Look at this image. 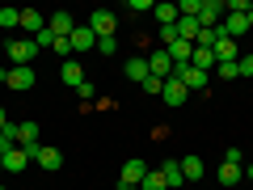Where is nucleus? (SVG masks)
Returning <instances> with one entry per match:
<instances>
[{
	"instance_id": "16",
	"label": "nucleus",
	"mask_w": 253,
	"mask_h": 190,
	"mask_svg": "<svg viewBox=\"0 0 253 190\" xmlns=\"http://www.w3.org/2000/svg\"><path fill=\"white\" fill-rule=\"evenodd\" d=\"M161 178H165V190H181V182H186L177 161H165V165H161Z\"/></svg>"
},
{
	"instance_id": "20",
	"label": "nucleus",
	"mask_w": 253,
	"mask_h": 190,
	"mask_svg": "<svg viewBox=\"0 0 253 190\" xmlns=\"http://www.w3.org/2000/svg\"><path fill=\"white\" fill-rule=\"evenodd\" d=\"M126 76H131V81H139V85H144L148 76H152V72H148V59H126Z\"/></svg>"
},
{
	"instance_id": "4",
	"label": "nucleus",
	"mask_w": 253,
	"mask_h": 190,
	"mask_svg": "<svg viewBox=\"0 0 253 190\" xmlns=\"http://www.w3.org/2000/svg\"><path fill=\"white\" fill-rule=\"evenodd\" d=\"M148 72H152L156 81H169V76H173V59H169V51H165V47L148 55Z\"/></svg>"
},
{
	"instance_id": "25",
	"label": "nucleus",
	"mask_w": 253,
	"mask_h": 190,
	"mask_svg": "<svg viewBox=\"0 0 253 190\" xmlns=\"http://www.w3.org/2000/svg\"><path fill=\"white\" fill-rule=\"evenodd\" d=\"M219 182H228V186H236V182H241V165H219Z\"/></svg>"
},
{
	"instance_id": "12",
	"label": "nucleus",
	"mask_w": 253,
	"mask_h": 190,
	"mask_svg": "<svg viewBox=\"0 0 253 190\" xmlns=\"http://www.w3.org/2000/svg\"><path fill=\"white\" fill-rule=\"evenodd\" d=\"M219 30H224L228 38H241L245 30H249V17H245V13H224V26Z\"/></svg>"
},
{
	"instance_id": "5",
	"label": "nucleus",
	"mask_w": 253,
	"mask_h": 190,
	"mask_svg": "<svg viewBox=\"0 0 253 190\" xmlns=\"http://www.w3.org/2000/svg\"><path fill=\"white\" fill-rule=\"evenodd\" d=\"M144 178H148V165L139 161V156H131V161L123 165V182H118V186H131V190H135Z\"/></svg>"
},
{
	"instance_id": "28",
	"label": "nucleus",
	"mask_w": 253,
	"mask_h": 190,
	"mask_svg": "<svg viewBox=\"0 0 253 190\" xmlns=\"http://www.w3.org/2000/svg\"><path fill=\"white\" fill-rule=\"evenodd\" d=\"M161 43H165V47L177 43V26H161Z\"/></svg>"
},
{
	"instance_id": "18",
	"label": "nucleus",
	"mask_w": 253,
	"mask_h": 190,
	"mask_svg": "<svg viewBox=\"0 0 253 190\" xmlns=\"http://www.w3.org/2000/svg\"><path fill=\"white\" fill-rule=\"evenodd\" d=\"M181 165V178H186V182H199L203 178V161H199V156H186V161H177Z\"/></svg>"
},
{
	"instance_id": "6",
	"label": "nucleus",
	"mask_w": 253,
	"mask_h": 190,
	"mask_svg": "<svg viewBox=\"0 0 253 190\" xmlns=\"http://www.w3.org/2000/svg\"><path fill=\"white\" fill-rule=\"evenodd\" d=\"M26 165H30V152H26V148H17V144L0 156V169H4V173H21Z\"/></svg>"
},
{
	"instance_id": "34",
	"label": "nucleus",
	"mask_w": 253,
	"mask_h": 190,
	"mask_svg": "<svg viewBox=\"0 0 253 190\" xmlns=\"http://www.w3.org/2000/svg\"><path fill=\"white\" fill-rule=\"evenodd\" d=\"M9 148H13V140H9V136H4V131H0V156L9 152Z\"/></svg>"
},
{
	"instance_id": "11",
	"label": "nucleus",
	"mask_w": 253,
	"mask_h": 190,
	"mask_svg": "<svg viewBox=\"0 0 253 190\" xmlns=\"http://www.w3.org/2000/svg\"><path fill=\"white\" fill-rule=\"evenodd\" d=\"M9 89H17V93H26L30 85H34V68H9Z\"/></svg>"
},
{
	"instance_id": "8",
	"label": "nucleus",
	"mask_w": 253,
	"mask_h": 190,
	"mask_svg": "<svg viewBox=\"0 0 253 190\" xmlns=\"http://www.w3.org/2000/svg\"><path fill=\"white\" fill-rule=\"evenodd\" d=\"M224 0H203V9H199V26H219L224 21Z\"/></svg>"
},
{
	"instance_id": "21",
	"label": "nucleus",
	"mask_w": 253,
	"mask_h": 190,
	"mask_svg": "<svg viewBox=\"0 0 253 190\" xmlns=\"http://www.w3.org/2000/svg\"><path fill=\"white\" fill-rule=\"evenodd\" d=\"M152 13L161 17V26H177V17H181L177 4H152Z\"/></svg>"
},
{
	"instance_id": "39",
	"label": "nucleus",
	"mask_w": 253,
	"mask_h": 190,
	"mask_svg": "<svg viewBox=\"0 0 253 190\" xmlns=\"http://www.w3.org/2000/svg\"><path fill=\"white\" fill-rule=\"evenodd\" d=\"M0 190H4V186H0Z\"/></svg>"
},
{
	"instance_id": "10",
	"label": "nucleus",
	"mask_w": 253,
	"mask_h": 190,
	"mask_svg": "<svg viewBox=\"0 0 253 190\" xmlns=\"http://www.w3.org/2000/svg\"><path fill=\"white\" fill-rule=\"evenodd\" d=\"M46 26H51L55 38H72L76 21H72V13H51V17H46Z\"/></svg>"
},
{
	"instance_id": "27",
	"label": "nucleus",
	"mask_w": 253,
	"mask_h": 190,
	"mask_svg": "<svg viewBox=\"0 0 253 190\" xmlns=\"http://www.w3.org/2000/svg\"><path fill=\"white\" fill-rule=\"evenodd\" d=\"M97 51L101 55H114L118 51V38H97Z\"/></svg>"
},
{
	"instance_id": "31",
	"label": "nucleus",
	"mask_w": 253,
	"mask_h": 190,
	"mask_svg": "<svg viewBox=\"0 0 253 190\" xmlns=\"http://www.w3.org/2000/svg\"><path fill=\"white\" fill-rule=\"evenodd\" d=\"M236 68H241V76H253V55H241V59H236Z\"/></svg>"
},
{
	"instance_id": "9",
	"label": "nucleus",
	"mask_w": 253,
	"mask_h": 190,
	"mask_svg": "<svg viewBox=\"0 0 253 190\" xmlns=\"http://www.w3.org/2000/svg\"><path fill=\"white\" fill-rule=\"evenodd\" d=\"M161 97H165V106H181V101L190 97V89L177 81V76H169V81H165V89H161Z\"/></svg>"
},
{
	"instance_id": "22",
	"label": "nucleus",
	"mask_w": 253,
	"mask_h": 190,
	"mask_svg": "<svg viewBox=\"0 0 253 190\" xmlns=\"http://www.w3.org/2000/svg\"><path fill=\"white\" fill-rule=\"evenodd\" d=\"M219 38V26H199V38H194V47H215Z\"/></svg>"
},
{
	"instance_id": "23",
	"label": "nucleus",
	"mask_w": 253,
	"mask_h": 190,
	"mask_svg": "<svg viewBox=\"0 0 253 190\" xmlns=\"http://www.w3.org/2000/svg\"><path fill=\"white\" fill-rule=\"evenodd\" d=\"M236 76H241V68H236V63H215L211 81H236Z\"/></svg>"
},
{
	"instance_id": "3",
	"label": "nucleus",
	"mask_w": 253,
	"mask_h": 190,
	"mask_svg": "<svg viewBox=\"0 0 253 190\" xmlns=\"http://www.w3.org/2000/svg\"><path fill=\"white\" fill-rule=\"evenodd\" d=\"M114 26H118V21H114V13H110V9H97V13L89 17L93 38H114Z\"/></svg>"
},
{
	"instance_id": "24",
	"label": "nucleus",
	"mask_w": 253,
	"mask_h": 190,
	"mask_svg": "<svg viewBox=\"0 0 253 190\" xmlns=\"http://www.w3.org/2000/svg\"><path fill=\"white\" fill-rule=\"evenodd\" d=\"M135 190H165V178H161V169H148V178L139 182Z\"/></svg>"
},
{
	"instance_id": "15",
	"label": "nucleus",
	"mask_w": 253,
	"mask_h": 190,
	"mask_svg": "<svg viewBox=\"0 0 253 190\" xmlns=\"http://www.w3.org/2000/svg\"><path fill=\"white\" fill-rule=\"evenodd\" d=\"M68 43H72V51H93V47H97V38H93V30H89V26H76Z\"/></svg>"
},
{
	"instance_id": "37",
	"label": "nucleus",
	"mask_w": 253,
	"mask_h": 190,
	"mask_svg": "<svg viewBox=\"0 0 253 190\" xmlns=\"http://www.w3.org/2000/svg\"><path fill=\"white\" fill-rule=\"evenodd\" d=\"M245 17H249V30H253V4H249V13H245Z\"/></svg>"
},
{
	"instance_id": "19",
	"label": "nucleus",
	"mask_w": 253,
	"mask_h": 190,
	"mask_svg": "<svg viewBox=\"0 0 253 190\" xmlns=\"http://www.w3.org/2000/svg\"><path fill=\"white\" fill-rule=\"evenodd\" d=\"M177 38L194 43V38H199V17H177Z\"/></svg>"
},
{
	"instance_id": "14",
	"label": "nucleus",
	"mask_w": 253,
	"mask_h": 190,
	"mask_svg": "<svg viewBox=\"0 0 253 190\" xmlns=\"http://www.w3.org/2000/svg\"><path fill=\"white\" fill-rule=\"evenodd\" d=\"M190 68H199V72H215V55H211V47H194V55H190Z\"/></svg>"
},
{
	"instance_id": "2",
	"label": "nucleus",
	"mask_w": 253,
	"mask_h": 190,
	"mask_svg": "<svg viewBox=\"0 0 253 190\" xmlns=\"http://www.w3.org/2000/svg\"><path fill=\"white\" fill-rule=\"evenodd\" d=\"M26 152H30V161H38V165H42V169H59V165H63V156H59V148H46V144H34V148H26Z\"/></svg>"
},
{
	"instance_id": "17",
	"label": "nucleus",
	"mask_w": 253,
	"mask_h": 190,
	"mask_svg": "<svg viewBox=\"0 0 253 190\" xmlns=\"http://www.w3.org/2000/svg\"><path fill=\"white\" fill-rule=\"evenodd\" d=\"M59 76H63V85H72V89H81V85H84L81 63H72V59H63V63H59Z\"/></svg>"
},
{
	"instance_id": "30",
	"label": "nucleus",
	"mask_w": 253,
	"mask_h": 190,
	"mask_svg": "<svg viewBox=\"0 0 253 190\" xmlns=\"http://www.w3.org/2000/svg\"><path fill=\"white\" fill-rule=\"evenodd\" d=\"M126 13H152V0H131V4H126Z\"/></svg>"
},
{
	"instance_id": "13",
	"label": "nucleus",
	"mask_w": 253,
	"mask_h": 190,
	"mask_svg": "<svg viewBox=\"0 0 253 190\" xmlns=\"http://www.w3.org/2000/svg\"><path fill=\"white\" fill-rule=\"evenodd\" d=\"M21 30H26V38H38L46 30V17H42V13H34V9H26V13H21Z\"/></svg>"
},
{
	"instance_id": "33",
	"label": "nucleus",
	"mask_w": 253,
	"mask_h": 190,
	"mask_svg": "<svg viewBox=\"0 0 253 190\" xmlns=\"http://www.w3.org/2000/svg\"><path fill=\"white\" fill-rule=\"evenodd\" d=\"M224 161H228V165H241V161H245V152H241V148H228Z\"/></svg>"
},
{
	"instance_id": "35",
	"label": "nucleus",
	"mask_w": 253,
	"mask_h": 190,
	"mask_svg": "<svg viewBox=\"0 0 253 190\" xmlns=\"http://www.w3.org/2000/svg\"><path fill=\"white\" fill-rule=\"evenodd\" d=\"M241 178H249V182H253V165H249V169H241Z\"/></svg>"
},
{
	"instance_id": "26",
	"label": "nucleus",
	"mask_w": 253,
	"mask_h": 190,
	"mask_svg": "<svg viewBox=\"0 0 253 190\" xmlns=\"http://www.w3.org/2000/svg\"><path fill=\"white\" fill-rule=\"evenodd\" d=\"M0 26H4V30L21 26V9H0Z\"/></svg>"
},
{
	"instance_id": "32",
	"label": "nucleus",
	"mask_w": 253,
	"mask_h": 190,
	"mask_svg": "<svg viewBox=\"0 0 253 190\" xmlns=\"http://www.w3.org/2000/svg\"><path fill=\"white\" fill-rule=\"evenodd\" d=\"M224 9H228V13H249V0H228Z\"/></svg>"
},
{
	"instance_id": "7",
	"label": "nucleus",
	"mask_w": 253,
	"mask_h": 190,
	"mask_svg": "<svg viewBox=\"0 0 253 190\" xmlns=\"http://www.w3.org/2000/svg\"><path fill=\"white\" fill-rule=\"evenodd\" d=\"M173 76H177V81L186 85V89H207V81H211L207 72H199V68H190V63H186V68H173Z\"/></svg>"
},
{
	"instance_id": "38",
	"label": "nucleus",
	"mask_w": 253,
	"mask_h": 190,
	"mask_svg": "<svg viewBox=\"0 0 253 190\" xmlns=\"http://www.w3.org/2000/svg\"><path fill=\"white\" fill-rule=\"evenodd\" d=\"M118 190H131V186H118Z\"/></svg>"
},
{
	"instance_id": "1",
	"label": "nucleus",
	"mask_w": 253,
	"mask_h": 190,
	"mask_svg": "<svg viewBox=\"0 0 253 190\" xmlns=\"http://www.w3.org/2000/svg\"><path fill=\"white\" fill-rule=\"evenodd\" d=\"M38 55V43L34 38H13L9 43V59H13V68H30V59Z\"/></svg>"
},
{
	"instance_id": "36",
	"label": "nucleus",
	"mask_w": 253,
	"mask_h": 190,
	"mask_svg": "<svg viewBox=\"0 0 253 190\" xmlns=\"http://www.w3.org/2000/svg\"><path fill=\"white\" fill-rule=\"evenodd\" d=\"M4 127H9V118H4V110H0V131H4Z\"/></svg>"
},
{
	"instance_id": "29",
	"label": "nucleus",
	"mask_w": 253,
	"mask_h": 190,
	"mask_svg": "<svg viewBox=\"0 0 253 190\" xmlns=\"http://www.w3.org/2000/svg\"><path fill=\"white\" fill-rule=\"evenodd\" d=\"M139 89H144V93H152V97H156V93H161V89H165V81H156V76H148V81H144V85H139Z\"/></svg>"
}]
</instances>
